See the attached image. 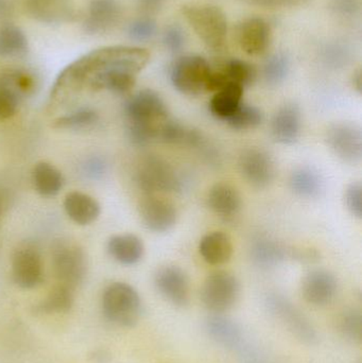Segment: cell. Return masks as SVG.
<instances>
[{
    "label": "cell",
    "mask_w": 362,
    "mask_h": 363,
    "mask_svg": "<svg viewBox=\"0 0 362 363\" xmlns=\"http://www.w3.org/2000/svg\"><path fill=\"white\" fill-rule=\"evenodd\" d=\"M11 6L8 0H0V18L10 14Z\"/></svg>",
    "instance_id": "obj_44"
},
{
    "label": "cell",
    "mask_w": 362,
    "mask_h": 363,
    "mask_svg": "<svg viewBox=\"0 0 362 363\" xmlns=\"http://www.w3.org/2000/svg\"><path fill=\"white\" fill-rule=\"evenodd\" d=\"M208 207L220 217L235 216L242 207L239 192L227 183H218L210 188L208 196Z\"/></svg>",
    "instance_id": "obj_24"
},
{
    "label": "cell",
    "mask_w": 362,
    "mask_h": 363,
    "mask_svg": "<svg viewBox=\"0 0 362 363\" xmlns=\"http://www.w3.org/2000/svg\"><path fill=\"white\" fill-rule=\"evenodd\" d=\"M220 69L229 83L239 85L244 89L252 85L257 76L256 68L240 59L227 60Z\"/></svg>",
    "instance_id": "obj_31"
},
{
    "label": "cell",
    "mask_w": 362,
    "mask_h": 363,
    "mask_svg": "<svg viewBox=\"0 0 362 363\" xmlns=\"http://www.w3.org/2000/svg\"><path fill=\"white\" fill-rule=\"evenodd\" d=\"M327 142L331 150L342 161L357 164L362 157L361 127L352 123H337L327 130Z\"/></svg>",
    "instance_id": "obj_11"
},
{
    "label": "cell",
    "mask_w": 362,
    "mask_h": 363,
    "mask_svg": "<svg viewBox=\"0 0 362 363\" xmlns=\"http://www.w3.org/2000/svg\"><path fill=\"white\" fill-rule=\"evenodd\" d=\"M182 12L193 31L208 48L219 51L225 47L227 21L221 9L210 4H193L183 6Z\"/></svg>",
    "instance_id": "obj_3"
},
{
    "label": "cell",
    "mask_w": 362,
    "mask_h": 363,
    "mask_svg": "<svg viewBox=\"0 0 362 363\" xmlns=\"http://www.w3.org/2000/svg\"><path fill=\"white\" fill-rule=\"evenodd\" d=\"M74 305V289L68 286L57 284L51 289L48 296L40 304L36 305L38 313H64L70 311Z\"/></svg>",
    "instance_id": "obj_29"
},
{
    "label": "cell",
    "mask_w": 362,
    "mask_h": 363,
    "mask_svg": "<svg viewBox=\"0 0 362 363\" xmlns=\"http://www.w3.org/2000/svg\"><path fill=\"white\" fill-rule=\"evenodd\" d=\"M27 11L36 21L59 23L74 16L72 0H27Z\"/></svg>",
    "instance_id": "obj_20"
},
{
    "label": "cell",
    "mask_w": 362,
    "mask_h": 363,
    "mask_svg": "<svg viewBox=\"0 0 362 363\" xmlns=\"http://www.w3.org/2000/svg\"><path fill=\"white\" fill-rule=\"evenodd\" d=\"M27 50V38L18 27L6 25L0 28V57H21Z\"/></svg>",
    "instance_id": "obj_30"
},
{
    "label": "cell",
    "mask_w": 362,
    "mask_h": 363,
    "mask_svg": "<svg viewBox=\"0 0 362 363\" xmlns=\"http://www.w3.org/2000/svg\"><path fill=\"white\" fill-rule=\"evenodd\" d=\"M137 1L142 10L152 13L161 9L166 0H137Z\"/></svg>",
    "instance_id": "obj_43"
},
{
    "label": "cell",
    "mask_w": 362,
    "mask_h": 363,
    "mask_svg": "<svg viewBox=\"0 0 362 363\" xmlns=\"http://www.w3.org/2000/svg\"><path fill=\"white\" fill-rule=\"evenodd\" d=\"M32 182L36 191L43 196H55L64 185L62 172L51 164L40 162L34 166Z\"/></svg>",
    "instance_id": "obj_27"
},
{
    "label": "cell",
    "mask_w": 362,
    "mask_h": 363,
    "mask_svg": "<svg viewBox=\"0 0 362 363\" xmlns=\"http://www.w3.org/2000/svg\"><path fill=\"white\" fill-rule=\"evenodd\" d=\"M83 170L89 178L98 180L106 174V164L101 157H91L87 160L86 163L83 166Z\"/></svg>",
    "instance_id": "obj_41"
},
{
    "label": "cell",
    "mask_w": 362,
    "mask_h": 363,
    "mask_svg": "<svg viewBox=\"0 0 362 363\" xmlns=\"http://www.w3.org/2000/svg\"><path fill=\"white\" fill-rule=\"evenodd\" d=\"M157 23L151 18H140L130 25V38L137 42H146L151 40L157 33Z\"/></svg>",
    "instance_id": "obj_37"
},
{
    "label": "cell",
    "mask_w": 362,
    "mask_h": 363,
    "mask_svg": "<svg viewBox=\"0 0 362 363\" xmlns=\"http://www.w3.org/2000/svg\"><path fill=\"white\" fill-rule=\"evenodd\" d=\"M51 264L59 284L74 289L86 275L87 259L82 247L69 239L60 238L51 247Z\"/></svg>",
    "instance_id": "obj_6"
},
{
    "label": "cell",
    "mask_w": 362,
    "mask_h": 363,
    "mask_svg": "<svg viewBox=\"0 0 362 363\" xmlns=\"http://www.w3.org/2000/svg\"><path fill=\"white\" fill-rule=\"evenodd\" d=\"M155 287L176 306H186L189 301V281L186 273L178 266H166L157 270Z\"/></svg>",
    "instance_id": "obj_16"
},
{
    "label": "cell",
    "mask_w": 362,
    "mask_h": 363,
    "mask_svg": "<svg viewBox=\"0 0 362 363\" xmlns=\"http://www.w3.org/2000/svg\"><path fill=\"white\" fill-rule=\"evenodd\" d=\"M99 121V115L96 111L89 108H80L76 112L70 113L65 116L59 117L53 121V128L61 130H80L91 129L97 125Z\"/></svg>",
    "instance_id": "obj_32"
},
{
    "label": "cell",
    "mask_w": 362,
    "mask_h": 363,
    "mask_svg": "<svg viewBox=\"0 0 362 363\" xmlns=\"http://www.w3.org/2000/svg\"><path fill=\"white\" fill-rule=\"evenodd\" d=\"M240 286L233 274L225 271L213 273L204 281L201 300L208 311L225 313L234 306L239 296Z\"/></svg>",
    "instance_id": "obj_9"
},
{
    "label": "cell",
    "mask_w": 362,
    "mask_h": 363,
    "mask_svg": "<svg viewBox=\"0 0 362 363\" xmlns=\"http://www.w3.org/2000/svg\"><path fill=\"white\" fill-rule=\"evenodd\" d=\"M35 89L33 77L21 69L0 72V121L12 118L19 104Z\"/></svg>",
    "instance_id": "obj_8"
},
{
    "label": "cell",
    "mask_w": 362,
    "mask_h": 363,
    "mask_svg": "<svg viewBox=\"0 0 362 363\" xmlns=\"http://www.w3.org/2000/svg\"><path fill=\"white\" fill-rule=\"evenodd\" d=\"M244 89L239 85L229 83L227 86L215 93L210 100V113L216 118L227 121L236 108L242 104Z\"/></svg>",
    "instance_id": "obj_26"
},
{
    "label": "cell",
    "mask_w": 362,
    "mask_h": 363,
    "mask_svg": "<svg viewBox=\"0 0 362 363\" xmlns=\"http://www.w3.org/2000/svg\"><path fill=\"white\" fill-rule=\"evenodd\" d=\"M120 18V6L116 0H91L85 19V32L103 34L111 31Z\"/></svg>",
    "instance_id": "obj_18"
},
{
    "label": "cell",
    "mask_w": 362,
    "mask_h": 363,
    "mask_svg": "<svg viewBox=\"0 0 362 363\" xmlns=\"http://www.w3.org/2000/svg\"><path fill=\"white\" fill-rule=\"evenodd\" d=\"M213 68L200 55H184L174 62L171 68L174 89L187 96H199L208 93V83Z\"/></svg>",
    "instance_id": "obj_7"
},
{
    "label": "cell",
    "mask_w": 362,
    "mask_h": 363,
    "mask_svg": "<svg viewBox=\"0 0 362 363\" xmlns=\"http://www.w3.org/2000/svg\"><path fill=\"white\" fill-rule=\"evenodd\" d=\"M268 306L298 338L308 343L317 340L316 332L312 324L304 317L303 313L284 296L271 294L268 298Z\"/></svg>",
    "instance_id": "obj_15"
},
{
    "label": "cell",
    "mask_w": 362,
    "mask_h": 363,
    "mask_svg": "<svg viewBox=\"0 0 362 363\" xmlns=\"http://www.w3.org/2000/svg\"><path fill=\"white\" fill-rule=\"evenodd\" d=\"M240 174L255 188H266L273 182L276 174L273 157L263 149H247L238 161Z\"/></svg>",
    "instance_id": "obj_12"
},
{
    "label": "cell",
    "mask_w": 362,
    "mask_h": 363,
    "mask_svg": "<svg viewBox=\"0 0 362 363\" xmlns=\"http://www.w3.org/2000/svg\"><path fill=\"white\" fill-rule=\"evenodd\" d=\"M289 250L278 241L267 237H259L253 241L251 257L256 266L268 269L278 266L288 255Z\"/></svg>",
    "instance_id": "obj_25"
},
{
    "label": "cell",
    "mask_w": 362,
    "mask_h": 363,
    "mask_svg": "<svg viewBox=\"0 0 362 363\" xmlns=\"http://www.w3.org/2000/svg\"><path fill=\"white\" fill-rule=\"evenodd\" d=\"M346 203L349 211L354 217L362 218V186L361 182L349 185L346 192Z\"/></svg>",
    "instance_id": "obj_38"
},
{
    "label": "cell",
    "mask_w": 362,
    "mask_h": 363,
    "mask_svg": "<svg viewBox=\"0 0 362 363\" xmlns=\"http://www.w3.org/2000/svg\"><path fill=\"white\" fill-rule=\"evenodd\" d=\"M66 215L79 225H89L99 217L100 204L96 199L83 192L72 191L65 196Z\"/></svg>",
    "instance_id": "obj_21"
},
{
    "label": "cell",
    "mask_w": 362,
    "mask_h": 363,
    "mask_svg": "<svg viewBox=\"0 0 362 363\" xmlns=\"http://www.w3.org/2000/svg\"><path fill=\"white\" fill-rule=\"evenodd\" d=\"M199 252L208 264L219 266L231 260L233 243L225 233H208L200 241Z\"/></svg>",
    "instance_id": "obj_22"
},
{
    "label": "cell",
    "mask_w": 362,
    "mask_h": 363,
    "mask_svg": "<svg viewBox=\"0 0 362 363\" xmlns=\"http://www.w3.org/2000/svg\"><path fill=\"white\" fill-rule=\"evenodd\" d=\"M354 84L358 91H361V72H358L354 77Z\"/></svg>",
    "instance_id": "obj_45"
},
{
    "label": "cell",
    "mask_w": 362,
    "mask_h": 363,
    "mask_svg": "<svg viewBox=\"0 0 362 363\" xmlns=\"http://www.w3.org/2000/svg\"><path fill=\"white\" fill-rule=\"evenodd\" d=\"M135 181L145 194L180 191L184 181L178 170L163 157L148 155L138 164Z\"/></svg>",
    "instance_id": "obj_5"
},
{
    "label": "cell",
    "mask_w": 362,
    "mask_h": 363,
    "mask_svg": "<svg viewBox=\"0 0 362 363\" xmlns=\"http://www.w3.org/2000/svg\"><path fill=\"white\" fill-rule=\"evenodd\" d=\"M249 6H261V8H295L310 4L312 0H238Z\"/></svg>",
    "instance_id": "obj_40"
},
{
    "label": "cell",
    "mask_w": 362,
    "mask_h": 363,
    "mask_svg": "<svg viewBox=\"0 0 362 363\" xmlns=\"http://www.w3.org/2000/svg\"><path fill=\"white\" fill-rule=\"evenodd\" d=\"M338 328L344 338L352 342H361L362 337L361 313L357 309H348L340 315Z\"/></svg>",
    "instance_id": "obj_36"
},
{
    "label": "cell",
    "mask_w": 362,
    "mask_h": 363,
    "mask_svg": "<svg viewBox=\"0 0 362 363\" xmlns=\"http://www.w3.org/2000/svg\"><path fill=\"white\" fill-rule=\"evenodd\" d=\"M338 281L333 273L327 270H314L304 277L302 294L310 304L325 306L335 298Z\"/></svg>",
    "instance_id": "obj_17"
},
{
    "label": "cell",
    "mask_w": 362,
    "mask_h": 363,
    "mask_svg": "<svg viewBox=\"0 0 362 363\" xmlns=\"http://www.w3.org/2000/svg\"><path fill=\"white\" fill-rule=\"evenodd\" d=\"M208 330L213 338L225 345H234L238 340L239 332L229 320L213 317L208 321Z\"/></svg>",
    "instance_id": "obj_35"
},
{
    "label": "cell",
    "mask_w": 362,
    "mask_h": 363,
    "mask_svg": "<svg viewBox=\"0 0 362 363\" xmlns=\"http://www.w3.org/2000/svg\"><path fill=\"white\" fill-rule=\"evenodd\" d=\"M140 213L146 228L155 233L167 232L178 218L174 203L157 194H146L140 202Z\"/></svg>",
    "instance_id": "obj_13"
},
{
    "label": "cell",
    "mask_w": 362,
    "mask_h": 363,
    "mask_svg": "<svg viewBox=\"0 0 362 363\" xmlns=\"http://www.w3.org/2000/svg\"><path fill=\"white\" fill-rule=\"evenodd\" d=\"M104 315L113 323L123 328H132L137 323L142 313L140 294L129 284H111L102 296Z\"/></svg>",
    "instance_id": "obj_4"
},
{
    "label": "cell",
    "mask_w": 362,
    "mask_h": 363,
    "mask_svg": "<svg viewBox=\"0 0 362 363\" xmlns=\"http://www.w3.org/2000/svg\"><path fill=\"white\" fill-rule=\"evenodd\" d=\"M12 274L15 284L23 289H33L40 285L44 277L42 255L34 243H21L15 250Z\"/></svg>",
    "instance_id": "obj_10"
},
{
    "label": "cell",
    "mask_w": 362,
    "mask_h": 363,
    "mask_svg": "<svg viewBox=\"0 0 362 363\" xmlns=\"http://www.w3.org/2000/svg\"><path fill=\"white\" fill-rule=\"evenodd\" d=\"M302 117L299 106L287 104L281 106L271 121V133L281 144L291 145L297 142L301 133Z\"/></svg>",
    "instance_id": "obj_19"
},
{
    "label": "cell",
    "mask_w": 362,
    "mask_h": 363,
    "mask_svg": "<svg viewBox=\"0 0 362 363\" xmlns=\"http://www.w3.org/2000/svg\"><path fill=\"white\" fill-rule=\"evenodd\" d=\"M289 184L291 190L301 198H318L323 190V180L320 174L307 166L295 169L291 174Z\"/></svg>",
    "instance_id": "obj_28"
},
{
    "label": "cell",
    "mask_w": 362,
    "mask_h": 363,
    "mask_svg": "<svg viewBox=\"0 0 362 363\" xmlns=\"http://www.w3.org/2000/svg\"><path fill=\"white\" fill-rule=\"evenodd\" d=\"M263 113L256 106L242 102L235 112L227 119V123L232 129L237 131L254 129L263 121Z\"/></svg>",
    "instance_id": "obj_33"
},
{
    "label": "cell",
    "mask_w": 362,
    "mask_h": 363,
    "mask_svg": "<svg viewBox=\"0 0 362 363\" xmlns=\"http://www.w3.org/2000/svg\"><path fill=\"white\" fill-rule=\"evenodd\" d=\"M125 116L128 138L138 147L159 140L170 119L165 102L152 89H142L131 96L125 104Z\"/></svg>",
    "instance_id": "obj_2"
},
{
    "label": "cell",
    "mask_w": 362,
    "mask_h": 363,
    "mask_svg": "<svg viewBox=\"0 0 362 363\" xmlns=\"http://www.w3.org/2000/svg\"><path fill=\"white\" fill-rule=\"evenodd\" d=\"M163 43L170 52H180L185 45V34L178 26H170L164 32Z\"/></svg>",
    "instance_id": "obj_39"
},
{
    "label": "cell",
    "mask_w": 362,
    "mask_h": 363,
    "mask_svg": "<svg viewBox=\"0 0 362 363\" xmlns=\"http://www.w3.org/2000/svg\"><path fill=\"white\" fill-rule=\"evenodd\" d=\"M150 53L138 47L114 46L97 49L74 61L57 77L51 98L64 100L108 72H123L137 76L149 63Z\"/></svg>",
    "instance_id": "obj_1"
},
{
    "label": "cell",
    "mask_w": 362,
    "mask_h": 363,
    "mask_svg": "<svg viewBox=\"0 0 362 363\" xmlns=\"http://www.w3.org/2000/svg\"><path fill=\"white\" fill-rule=\"evenodd\" d=\"M289 59L284 53H274L268 57L263 68L264 78L270 85H278L284 82L288 76Z\"/></svg>",
    "instance_id": "obj_34"
},
{
    "label": "cell",
    "mask_w": 362,
    "mask_h": 363,
    "mask_svg": "<svg viewBox=\"0 0 362 363\" xmlns=\"http://www.w3.org/2000/svg\"><path fill=\"white\" fill-rule=\"evenodd\" d=\"M144 251V243L133 234L116 235L108 242V254L125 266H133L140 262Z\"/></svg>",
    "instance_id": "obj_23"
},
{
    "label": "cell",
    "mask_w": 362,
    "mask_h": 363,
    "mask_svg": "<svg viewBox=\"0 0 362 363\" xmlns=\"http://www.w3.org/2000/svg\"><path fill=\"white\" fill-rule=\"evenodd\" d=\"M235 40L249 55H261L267 51L271 40V29L265 19L250 17L237 23Z\"/></svg>",
    "instance_id": "obj_14"
},
{
    "label": "cell",
    "mask_w": 362,
    "mask_h": 363,
    "mask_svg": "<svg viewBox=\"0 0 362 363\" xmlns=\"http://www.w3.org/2000/svg\"><path fill=\"white\" fill-rule=\"evenodd\" d=\"M332 8L342 15H355L361 9V0H332Z\"/></svg>",
    "instance_id": "obj_42"
}]
</instances>
